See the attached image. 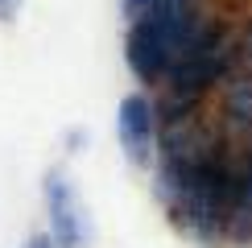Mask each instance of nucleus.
Returning <instances> with one entry per match:
<instances>
[{
    "label": "nucleus",
    "instance_id": "obj_1",
    "mask_svg": "<svg viewBox=\"0 0 252 248\" xmlns=\"http://www.w3.org/2000/svg\"><path fill=\"white\" fill-rule=\"evenodd\" d=\"M240 186V149L211 153L203 161H157L153 170V194L165 207L170 223L186 240L215 248L227 244V223L236 207Z\"/></svg>",
    "mask_w": 252,
    "mask_h": 248
},
{
    "label": "nucleus",
    "instance_id": "obj_2",
    "mask_svg": "<svg viewBox=\"0 0 252 248\" xmlns=\"http://www.w3.org/2000/svg\"><path fill=\"white\" fill-rule=\"evenodd\" d=\"M232 70H236L232 66V25L223 17L198 13L182 41V54H178L170 79L161 83V91L186 99V103H207V95L223 87V79Z\"/></svg>",
    "mask_w": 252,
    "mask_h": 248
},
{
    "label": "nucleus",
    "instance_id": "obj_3",
    "mask_svg": "<svg viewBox=\"0 0 252 248\" xmlns=\"http://www.w3.org/2000/svg\"><path fill=\"white\" fill-rule=\"evenodd\" d=\"M198 8L194 4H165V8H149V13L128 21V33H124V62L141 83L161 87L170 79L178 54H182V41L190 33Z\"/></svg>",
    "mask_w": 252,
    "mask_h": 248
},
{
    "label": "nucleus",
    "instance_id": "obj_4",
    "mask_svg": "<svg viewBox=\"0 0 252 248\" xmlns=\"http://www.w3.org/2000/svg\"><path fill=\"white\" fill-rule=\"evenodd\" d=\"M46 215H50V240L54 248H87V211H83L75 186H70L66 170H50L46 174Z\"/></svg>",
    "mask_w": 252,
    "mask_h": 248
},
{
    "label": "nucleus",
    "instance_id": "obj_5",
    "mask_svg": "<svg viewBox=\"0 0 252 248\" xmlns=\"http://www.w3.org/2000/svg\"><path fill=\"white\" fill-rule=\"evenodd\" d=\"M116 132L132 165H149L157 157V103L145 91H132V95L120 99Z\"/></svg>",
    "mask_w": 252,
    "mask_h": 248
},
{
    "label": "nucleus",
    "instance_id": "obj_6",
    "mask_svg": "<svg viewBox=\"0 0 252 248\" xmlns=\"http://www.w3.org/2000/svg\"><path fill=\"white\" fill-rule=\"evenodd\" d=\"M215 120L232 145H252V70H232L223 79Z\"/></svg>",
    "mask_w": 252,
    "mask_h": 248
},
{
    "label": "nucleus",
    "instance_id": "obj_7",
    "mask_svg": "<svg viewBox=\"0 0 252 248\" xmlns=\"http://www.w3.org/2000/svg\"><path fill=\"white\" fill-rule=\"evenodd\" d=\"M236 149H240V186H236L232 223H227V244L252 248V145H236Z\"/></svg>",
    "mask_w": 252,
    "mask_h": 248
},
{
    "label": "nucleus",
    "instance_id": "obj_8",
    "mask_svg": "<svg viewBox=\"0 0 252 248\" xmlns=\"http://www.w3.org/2000/svg\"><path fill=\"white\" fill-rule=\"evenodd\" d=\"M232 66L236 70H252V17L232 25Z\"/></svg>",
    "mask_w": 252,
    "mask_h": 248
},
{
    "label": "nucleus",
    "instance_id": "obj_9",
    "mask_svg": "<svg viewBox=\"0 0 252 248\" xmlns=\"http://www.w3.org/2000/svg\"><path fill=\"white\" fill-rule=\"evenodd\" d=\"M165 4H194V0H120V8H124V17H141V13H149V8H165Z\"/></svg>",
    "mask_w": 252,
    "mask_h": 248
},
{
    "label": "nucleus",
    "instance_id": "obj_10",
    "mask_svg": "<svg viewBox=\"0 0 252 248\" xmlns=\"http://www.w3.org/2000/svg\"><path fill=\"white\" fill-rule=\"evenodd\" d=\"M25 248H54V240H50V232H37L25 240Z\"/></svg>",
    "mask_w": 252,
    "mask_h": 248
},
{
    "label": "nucleus",
    "instance_id": "obj_11",
    "mask_svg": "<svg viewBox=\"0 0 252 248\" xmlns=\"http://www.w3.org/2000/svg\"><path fill=\"white\" fill-rule=\"evenodd\" d=\"M17 4H21V0H0V21H13Z\"/></svg>",
    "mask_w": 252,
    "mask_h": 248
}]
</instances>
